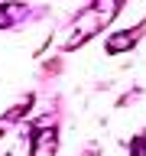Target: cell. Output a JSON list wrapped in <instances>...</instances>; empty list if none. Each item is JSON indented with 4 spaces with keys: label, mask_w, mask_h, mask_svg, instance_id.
Wrapping results in <instances>:
<instances>
[{
    "label": "cell",
    "mask_w": 146,
    "mask_h": 156,
    "mask_svg": "<svg viewBox=\"0 0 146 156\" xmlns=\"http://www.w3.org/2000/svg\"><path fill=\"white\" fill-rule=\"evenodd\" d=\"M117 10H120V0H97V3H91V7H88L85 13L75 20V36L68 39L65 46H68V49H75V46H81L85 39H91L97 29H101L107 20L117 13Z\"/></svg>",
    "instance_id": "obj_1"
},
{
    "label": "cell",
    "mask_w": 146,
    "mask_h": 156,
    "mask_svg": "<svg viewBox=\"0 0 146 156\" xmlns=\"http://www.w3.org/2000/svg\"><path fill=\"white\" fill-rule=\"evenodd\" d=\"M55 130H42L39 136H33V150H36V156H52V150H55Z\"/></svg>",
    "instance_id": "obj_2"
}]
</instances>
